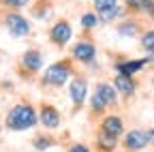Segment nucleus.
<instances>
[{"label": "nucleus", "instance_id": "nucleus-1", "mask_svg": "<svg viewBox=\"0 0 154 152\" xmlns=\"http://www.w3.org/2000/svg\"><path fill=\"white\" fill-rule=\"evenodd\" d=\"M36 122H38V111L26 101L13 105L9 109V113H7V118H5V126L9 131H13V133L30 131V129L36 126Z\"/></svg>", "mask_w": 154, "mask_h": 152}, {"label": "nucleus", "instance_id": "nucleus-2", "mask_svg": "<svg viewBox=\"0 0 154 152\" xmlns=\"http://www.w3.org/2000/svg\"><path fill=\"white\" fill-rule=\"evenodd\" d=\"M71 75H73V62H71V58H64V60H58V62H54V64H49L45 69L43 84L60 88V86L71 82Z\"/></svg>", "mask_w": 154, "mask_h": 152}, {"label": "nucleus", "instance_id": "nucleus-3", "mask_svg": "<svg viewBox=\"0 0 154 152\" xmlns=\"http://www.w3.org/2000/svg\"><path fill=\"white\" fill-rule=\"evenodd\" d=\"M5 28L11 36H15V39H24V36L30 34L32 26L28 22V17H24L19 11H9L5 15Z\"/></svg>", "mask_w": 154, "mask_h": 152}, {"label": "nucleus", "instance_id": "nucleus-4", "mask_svg": "<svg viewBox=\"0 0 154 152\" xmlns=\"http://www.w3.org/2000/svg\"><path fill=\"white\" fill-rule=\"evenodd\" d=\"M73 39V26L69 20H58L54 22V26L49 28V41L56 47H66Z\"/></svg>", "mask_w": 154, "mask_h": 152}, {"label": "nucleus", "instance_id": "nucleus-5", "mask_svg": "<svg viewBox=\"0 0 154 152\" xmlns=\"http://www.w3.org/2000/svg\"><path fill=\"white\" fill-rule=\"evenodd\" d=\"M122 148H124L126 152H143L146 148H150L146 131L133 129V131L124 133V137H122Z\"/></svg>", "mask_w": 154, "mask_h": 152}, {"label": "nucleus", "instance_id": "nucleus-6", "mask_svg": "<svg viewBox=\"0 0 154 152\" xmlns=\"http://www.w3.org/2000/svg\"><path fill=\"white\" fill-rule=\"evenodd\" d=\"M69 101L75 109H79L88 101V82L84 77H73L69 82Z\"/></svg>", "mask_w": 154, "mask_h": 152}, {"label": "nucleus", "instance_id": "nucleus-7", "mask_svg": "<svg viewBox=\"0 0 154 152\" xmlns=\"http://www.w3.org/2000/svg\"><path fill=\"white\" fill-rule=\"evenodd\" d=\"M71 56H73V60L82 62V64H92V62L96 60V45H94L92 41L82 39V41H77V43L73 45Z\"/></svg>", "mask_w": 154, "mask_h": 152}, {"label": "nucleus", "instance_id": "nucleus-8", "mask_svg": "<svg viewBox=\"0 0 154 152\" xmlns=\"http://www.w3.org/2000/svg\"><path fill=\"white\" fill-rule=\"evenodd\" d=\"M38 122H41L47 131H56L60 129L62 124V118H60V111H58L54 105H41V109H38Z\"/></svg>", "mask_w": 154, "mask_h": 152}, {"label": "nucleus", "instance_id": "nucleus-9", "mask_svg": "<svg viewBox=\"0 0 154 152\" xmlns=\"http://www.w3.org/2000/svg\"><path fill=\"white\" fill-rule=\"evenodd\" d=\"M99 131L107 133V135L120 139L124 135V120L120 116H116V113H109V116H103L101 124H99Z\"/></svg>", "mask_w": 154, "mask_h": 152}, {"label": "nucleus", "instance_id": "nucleus-10", "mask_svg": "<svg viewBox=\"0 0 154 152\" xmlns=\"http://www.w3.org/2000/svg\"><path fill=\"white\" fill-rule=\"evenodd\" d=\"M94 94H99V99H101L107 107H113L116 103H118V97H120V94L116 92L113 84H107V82H99V84H96Z\"/></svg>", "mask_w": 154, "mask_h": 152}, {"label": "nucleus", "instance_id": "nucleus-11", "mask_svg": "<svg viewBox=\"0 0 154 152\" xmlns=\"http://www.w3.org/2000/svg\"><path fill=\"white\" fill-rule=\"evenodd\" d=\"M150 62V58H135V60H124V62H116V73L120 75H128L133 77L135 73H139L146 64Z\"/></svg>", "mask_w": 154, "mask_h": 152}, {"label": "nucleus", "instance_id": "nucleus-12", "mask_svg": "<svg viewBox=\"0 0 154 152\" xmlns=\"http://www.w3.org/2000/svg\"><path fill=\"white\" fill-rule=\"evenodd\" d=\"M22 67H24L28 73L41 71V67H43V54L38 51V49H28V51H24V56H22Z\"/></svg>", "mask_w": 154, "mask_h": 152}, {"label": "nucleus", "instance_id": "nucleus-13", "mask_svg": "<svg viewBox=\"0 0 154 152\" xmlns=\"http://www.w3.org/2000/svg\"><path fill=\"white\" fill-rule=\"evenodd\" d=\"M113 88L118 94H122V97H133L135 90H137V84H135L133 77H128V75H116L113 77Z\"/></svg>", "mask_w": 154, "mask_h": 152}, {"label": "nucleus", "instance_id": "nucleus-14", "mask_svg": "<svg viewBox=\"0 0 154 152\" xmlns=\"http://www.w3.org/2000/svg\"><path fill=\"white\" fill-rule=\"evenodd\" d=\"M96 148H99V152H116L118 150V139L103 133V131H99V135H96Z\"/></svg>", "mask_w": 154, "mask_h": 152}, {"label": "nucleus", "instance_id": "nucleus-15", "mask_svg": "<svg viewBox=\"0 0 154 152\" xmlns=\"http://www.w3.org/2000/svg\"><path fill=\"white\" fill-rule=\"evenodd\" d=\"M56 146V139L49 135V133H38V135L32 139V148L36 150V152H47L49 148H54Z\"/></svg>", "mask_w": 154, "mask_h": 152}, {"label": "nucleus", "instance_id": "nucleus-16", "mask_svg": "<svg viewBox=\"0 0 154 152\" xmlns=\"http://www.w3.org/2000/svg\"><path fill=\"white\" fill-rule=\"evenodd\" d=\"M51 2L49 0H36L34 7H32V15L36 17V20H47L49 13H51Z\"/></svg>", "mask_w": 154, "mask_h": 152}, {"label": "nucleus", "instance_id": "nucleus-17", "mask_svg": "<svg viewBox=\"0 0 154 152\" xmlns=\"http://www.w3.org/2000/svg\"><path fill=\"white\" fill-rule=\"evenodd\" d=\"M116 30H118L120 36H128V39H131V36H137L139 34V24L135 22V20H126V22H122Z\"/></svg>", "mask_w": 154, "mask_h": 152}, {"label": "nucleus", "instance_id": "nucleus-18", "mask_svg": "<svg viewBox=\"0 0 154 152\" xmlns=\"http://www.w3.org/2000/svg\"><path fill=\"white\" fill-rule=\"evenodd\" d=\"M79 24H82L84 30H94L101 24V20H99V15H96V11H90V13H84L79 17Z\"/></svg>", "mask_w": 154, "mask_h": 152}, {"label": "nucleus", "instance_id": "nucleus-19", "mask_svg": "<svg viewBox=\"0 0 154 152\" xmlns=\"http://www.w3.org/2000/svg\"><path fill=\"white\" fill-rule=\"evenodd\" d=\"M141 47H143L150 56H154V30H146V32L141 34Z\"/></svg>", "mask_w": 154, "mask_h": 152}, {"label": "nucleus", "instance_id": "nucleus-20", "mask_svg": "<svg viewBox=\"0 0 154 152\" xmlns=\"http://www.w3.org/2000/svg\"><path fill=\"white\" fill-rule=\"evenodd\" d=\"M92 2H94L96 15H101V13H105V11L113 9V7H118V0H92Z\"/></svg>", "mask_w": 154, "mask_h": 152}, {"label": "nucleus", "instance_id": "nucleus-21", "mask_svg": "<svg viewBox=\"0 0 154 152\" xmlns=\"http://www.w3.org/2000/svg\"><path fill=\"white\" fill-rule=\"evenodd\" d=\"M135 9L154 20V0H137V2H135Z\"/></svg>", "mask_w": 154, "mask_h": 152}, {"label": "nucleus", "instance_id": "nucleus-22", "mask_svg": "<svg viewBox=\"0 0 154 152\" xmlns=\"http://www.w3.org/2000/svg\"><path fill=\"white\" fill-rule=\"evenodd\" d=\"M30 2V0H0V5L11 9V11H19V9H24L26 5Z\"/></svg>", "mask_w": 154, "mask_h": 152}, {"label": "nucleus", "instance_id": "nucleus-23", "mask_svg": "<svg viewBox=\"0 0 154 152\" xmlns=\"http://www.w3.org/2000/svg\"><path fill=\"white\" fill-rule=\"evenodd\" d=\"M66 152H92L86 144H71L69 148H66Z\"/></svg>", "mask_w": 154, "mask_h": 152}, {"label": "nucleus", "instance_id": "nucleus-24", "mask_svg": "<svg viewBox=\"0 0 154 152\" xmlns=\"http://www.w3.org/2000/svg\"><path fill=\"white\" fill-rule=\"evenodd\" d=\"M146 135H148V144L154 148V129H148V131H146Z\"/></svg>", "mask_w": 154, "mask_h": 152}, {"label": "nucleus", "instance_id": "nucleus-25", "mask_svg": "<svg viewBox=\"0 0 154 152\" xmlns=\"http://www.w3.org/2000/svg\"><path fill=\"white\" fill-rule=\"evenodd\" d=\"M124 2H126L128 7H133V9H135V2H137V0H124Z\"/></svg>", "mask_w": 154, "mask_h": 152}, {"label": "nucleus", "instance_id": "nucleus-26", "mask_svg": "<svg viewBox=\"0 0 154 152\" xmlns=\"http://www.w3.org/2000/svg\"><path fill=\"white\" fill-rule=\"evenodd\" d=\"M0 133H2V122H0Z\"/></svg>", "mask_w": 154, "mask_h": 152}]
</instances>
